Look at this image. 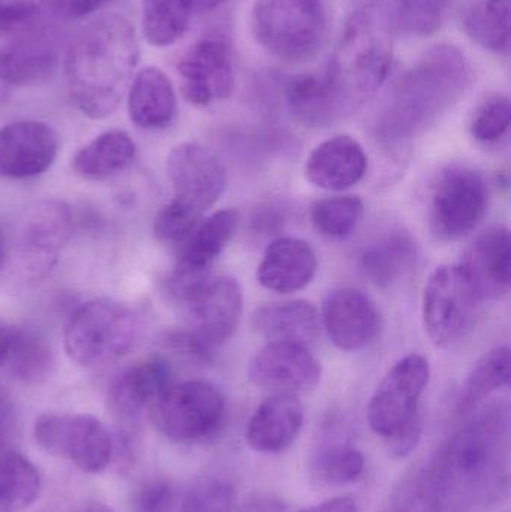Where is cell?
I'll use <instances>...</instances> for the list:
<instances>
[{
    "label": "cell",
    "instance_id": "cell-42",
    "mask_svg": "<svg viewBox=\"0 0 511 512\" xmlns=\"http://www.w3.org/2000/svg\"><path fill=\"white\" fill-rule=\"evenodd\" d=\"M41 8L35 0H0V36L17 38L39 24Z\"/></svg>",
    "mask_w": 511,
    "mask_h": 512
},
{
    "label": "cell",
    "instance_id": "cell-2",
    "mask_svg": "<svg viewBox=\"0 0 511 512\" xmlns=\"http://www.w3.org/2000/svg\"><path fill=\"white\" fill-rule=\"evenodd\" d=\"M470 83V68L455 45H435L393 84L377 119L384 143L410 141L434 126Z\"/></svg>",
    "mask_w": 511,
    "mask_h": 512
},
{
    "label": "cell",
    "instance_id": "cell-44",
    "mask_svg": "<svg viewBox=\"0 0 511 512\" xmlns=\"http://www.w3.org/2000/svg\"><path fill=\"white\" fill-rule=\"evenodd\" d=\"M420 436H422V418L405 427L404 430L387 439L389 451L395 457H407L413 453L414 448L419 444Z\"/></svg>",
    "mask_w": 511,
    "mask_h": 512
},
{
    "label": "cell",
    "instance_id": "cell-7",
    "mask_svg": "<svg viewBox=\"0 0 511 512\" xmlns=\"http://www.w3.org/2000/svg\"><path fill=\"white\" fill-rule=\"evenodd\" d=\"M488 185L479 171L468 165L444 168L431 191L429 228L440 242H456L470 234L488 209Z\"/></svg>",
    "mask_w": 511,
    "mask_h": 512
},
{
    "label": "cell",
    "instance_id": "cell-33",
    "mask_svg": "<svg viewBox=\"0 0 511 512\" xmlns=\"http://www.w3.org/2000/svg\"><path fill=\"white\" fill-rule=\"evenodd\" d=\"M498 424V415L491 414L456 436L450 445V463L458 474L477 475L485 471L494 456Z\"/></svg>",
    "mask_w": 511,
    "mask_h": 512
},
{
    "label": "cell",
    "instance_id": "cell-40",
    "mask_svg": "<svg viewBox=\"0 0 511 512\" xmlns=\"http://www.w3.org/2000/svg\"><path fill=\"white\" fill-rule=\"evenodd\" d=\"M511 104L509 96L495 95L486 99L476 110L470 123L474 140L483 144L500 143L509 134Z\"/></svg>",
    "mask_w": 511,
    "mask_h": 512
},
{
    "label": "cell",
    "instance_id": "cell-28",
    "mask_svg": "<svg viewBox=\"0 0 511 512\" xmlns=\"http://www.w3.org/2000/svg\"><path fill=\"white\" fill-rule=\"evenodd\" d=\"M417 261V243L404 230L384 234L363 249L360 270L377 286H390L407 276Z\"/></svg>",
    "mask_w": 511,
    "mask_h": 512
},
{
    "label": "cell",
    "instance_id": "cell-52",
    "mask_svg": "<svg viewBox=\"0 0 511 512\" xmlns=\"http://www.w3.org/2000/svg\"><path fill=\"white\" fill-rule=\"evenodd\" d=\"M3 261H5V240L0 233V270H2Z\"/></svg>",
    "mask_w": 511,
    "mask_h": 512
},
{
    "label": "cell",
    "instance_id": "cell-18",
    "mask_svg": "<svg viewBox=\"0 0 511 512\" xmlns=\"http://www.w3.org/2000/svg\"><path fill=\"white\" fill-rule=\"evenodd\" d=\"M171 367L161 357L147 358L120 370L108 385V409L123 421H137L152 411L170 387Z\"/></svg>",
    "mask_w": 511,
    "mask_h": 512
},
{
    "label": "cell",
    "instance_id": "cell-39",
    "mask_svg": "<svg viewBox=\"0 0 511 512\" xmlns=\"http://www.w3.org/2000/svg\"><path fill=\"white\" fill-rule=\"evenodd\" d=\"M201 218L203 213L173 200L162 207L156 215L153 221V234L162 245L182 246L203 221Z\"/></svg>",
    "mask_w": 511,
    "mask_h": 512
},
{
    "label": "cell",
    "instance_id": "cell-12",
    "mask_svg": "<svg viewBox=\"0 0 511 512\" xmlns=\"http://www.w3.org/2000/svg\"><path fill=\"white\" fill-rule=\"evenodd\" d=\"M192 319L191 333L209 349L224 345L239 327L243 294L233 277H206L176 295Z\"/></svg>",
    "mask_w": 511,
    "mask_h": 512
},
{
    "label": "cell",
    "instance_id": "cell-22",
    "mask_svg": "<svg viewBox=\"0 0 511 512\" xmlns=\"http://www.w3.org/2000/svg\"><path fill=\"white\" fill-rule=\"evenodd\" d=\"M317 267V255L309 243L281 237L267 246L257 268V280L269 291L291 294L312 282Z\"/></svg>",
    "mask_w": 511,
    "mask_h": 512
},
{
    "label": "cell",
    "instance_id": "cell-15",
    "mask_svg": "<svg viewBox=\"0 0 511 512\" xmlns=\"http://www.w3.org/2000/svg\"><path fill=\"white\" fill-rule=\"evenodd\" d=\"M167 173L173 185L174 200L197 212L215 206L227 186L224 165L197 143H183L171 150Z\"/></svg>",
    "mask_w": 511,
    "mask_h": 512
},
{
    "label": "cell",
    "instance_id": "cell-46",
    "mask_svg": "<svg viewBox=\"0 0 511 512\" xmlns=\"http://www.w3.org/2000/svg\"><path fill=\"white\" fill-rule=\"evenodd\" d=\"M300 512H359L354 499L347 496H339V498L329 499V501L321 502L318 505L305 508Z\"/></svg>",
    "mask_w": 511,
    "mask_h": 512
},
{
    "label": "cell",
    "instance_id": "cell-51",
    "mask_svg": "<svg viewBox=\"0 0 511 512\" xmlns=\"http://www.w3.org/2000/svg\"><path fill=\"white\" fill-rule=\"evenodd\" d=\"M6 418H8V414H6L5 400H3L2 393H0V438L5 432Z\"/></svg>",
    "mask_w": 511,
    "mask_h": 512
},
{
    "label": "cell",
    "instance_id": "cell-23",
    "mask_svg": "<svg viewBox=\"0 0 511 512\" xmlns=\"http://www.w3.org/2000/svg\"><path fill=\"white\" fill-rule=\"evenodd\" d=\"M239 225L234 210H219L204 219L180 246L179 259L171 279L188 282L210 276V267L233 239Z\"/></svg>",
    "mask_w": 511,
    "mask_h": 512
},
{
    "label": "cell",
    "instance_id": "cell-8",
    "mask_svg": "<svg viewBox=\"0 0 511 512\" xmlns=\"http://www.w3.org/2000/svg\"><path fill=\"white\" fill-rule=\"evenodd\" d=\"M225 399L204 381L171 384L152 409L159 430L171 441L195 444L212 438L224 423Z\"/></svg>",
    "mask_w": 511,
    "mask_h": 512
},
{
    "label": "cell",
    "instance_id": "cell-16",
    "mask_svg": "<svg viewBox=\"0 0 511 512\" xmlns=\"http://www.w3.org/2000/svg\"><path fill=\"white\" fill-rule=\"evenodd\" d=\"M321 328L330 342L344 352L368 348L381 330L375 304L354 288L335 289L327 295L321 310Z\"/></svg>",
    "mask_w": 511,
    "mask_h": 512
},
{
    "label": "cell",
    "instance_id": "cell-48",
    "mask_svg": "<svg viewBox=\"0 0 511 512\" xmlns=\"http://www.w3.org/2000/svg\"><path fill=\"white\" fill-rule=\"evenodd\" d=\"M11 328L0 322V366H5L8 355L9 340H11Z\"/></svg>",
    "mask_w": 511,
    "mask_h": 512
},
{
    "label": "cell",
    "instance_id": "cell-1",
    "mask_svg": "<svg viewBox=\"0 0 511 512\" xmlns=\"http://www.w3.org/2000/svg\"><path fill=\"white\" fill-rule=\"evenodd\" d=\"M140 57L132 24L122 15H102L69 47L66 83L75 107L90 119H105L128 93Z\"/></svg>",
    "mask_w": 511,
    "mask_h": 512
},
{
    "label": "cell",
    "instance_id": "cell-31",
    "mask_svg": "<svg viewBox=\"0 0 511 512\" xmlns=\"http://www.w3.org/2000/svg\"><path fill=\"white\" fill-rule=\"evenodd\" d=\"M41 492V474L17 451L0 456V512L27 510Z\"/></svg>",
    "mask_w": 511,
    "mask_h": 512
},
{
    "label": "cell",
    "instance_id": "cell-43",
    "mask_svg": "<svg viewBox=\"0 0 511 512\" xmlns=\"http://www.w3.org/2000/svg\"><path fill=\"white\" fill-rule=\"evenodd\" d=\"M176 493L170 480L162 477L149 478L134 492L131 512H174Z\"/></svg>",
    "mask_w": 511,
    "mask_h": 512
},
{
    "label": "cell",
    "instance_id": "cell-35",
    "mask_svg": "<svg viewBox=\"0 0 511 512\" xmlns=\"http://www.w3.org/2000/svg\"><path fill=\"white\" fill-rule=\"evenodd\" d=\"M50 346L39 334L23 328H11L5 366L12 376L29 384L44 381L51 370Z\"/></svg>",
    "mask_w": 511,
    "mask_h": 512
},
{
    "label": "cell",
    "instance_id": "cell-17",
    "mask_svg": "<svg viewBox=\"0 0 511 512\" xmlns=\"http://www.w3.org/2000/svg\"><path fill=\"white\" fill-rule=\"evenodd\" d=\"M59 140L51 126L36 120L0 129V176L26 180L41 176L56 161Z\"/></svg>",
    "mask_w": 511,
    "mask_h": 512
},
{
    "label": "cell",
    "instance_id": "cell-11",
    "mask_svg": "<svg viewBox=\"0 0 511 512\" xmlns=\"http://www.w3.org/2000/svg\"><path fill=\"white\" fill-rule=\"evenodd\" d=\"M71 209L60 201H41L24 213L17 228L18 264L30 277H44L53 270L60 252L72 236Z\"/></svg>",
    "mask_w": 511,
    "mask_h": 512
},
{
    "label": "cell",
    "instance_id": "cell-30",
    "mask_svg": "<svg viewBox=\"0 0 511 512\" xmlns=\"http://www.w3.org/2000/svg\"><path fill=\"white\" fill-rule=\"evenodd\" d=\"M510 349L498 346L486 352L468 373L458 397V409L468 414L486 397L510 384Z\"/></svg>",
    "mask_w": 511,
    "mask_h": 512
},
{
    "label": "cell",
    "instance_id": "cell-13",
    "mask_svg": "<svg viewBox=\"0 0 511 512\" xmlns=\"http://www.w3.org/2000/svg\"><path fill=\"white\" fill-rule=\"evenodd\" d=\"M186 101L204 108L230 98L234 90L233 51L222 35H207L195 42L177 65Z\"/></svg>",
    "mask_w": 511,
    "mask_h": 512
},
{
    "label": "cell",
    "instance_id": "cell-37",
    "mask_svg": "<svg viewBox=\"0 0 511 512\" xmlns=\"http://www.w3.org/2000/svg\"><path fill=\"white\" fill-rule=\"evenodd\" d=\"M452 0H396V21L408 35L432 36L446 20Z\"/></svg>",
    "mask_w": 511,
    "mask_h": 512
},
{
    "label": "cell",
    "instance_id": "cell-24",
    "mask_svg": "<svg viewBox=\"0 0 511 512\" xmlns=\"http://www.w3.org/2000/svg\"><path fill=\"white\" fill-rule=\"evenodd\" d=\"M305 412L291 394H273L258 406L246 427V444L263 454L287 450L302 430Z\"/></svg>",
    "mask_w": 511,
    "mask_h": 512
},
{
    "label": "cell",
    "instance_id": "cell-38",
    "mask_svg": "<svg viewBox=\"0 0 511 512\" xmlns=\"http://www.w3.org/2000/svg\"><path fill=\"white\" fill-rule=\"evenodd\" d=\"M321 480L333 486L354 483L365 471V459L356 448L348 445H332L321 451L315 463Z\"/></svg>",
    "mask_w": 511,
    "mask_h": 512
},
{
    "label": "cell",
    "instance_id": "cell-29",
    "mask_svg": "<svg viewBox=\"0 0 511 512\" xmlns=\"http://www.w3.org/2000/svg\"><path fill=\"white\" fill-rule=\"evenodd\" d=\"M137 146L126 132L113 129L98 135L72 159V168L87 180H105L131 167Z\"/></svg>",
    "mask_w": 511,
    "mask_h": 512
},
{
    "label": "cell",
    "instance_id": "cell-27",
    "mask_svg": "<svg viewBox=\"0 0 511 512\" xmlns=\"http://www.w3.org/2000/svg\"><path fill=\"white\" fill-rule=\"evenodd\" d=\"M285 98L294 119L308 128H326L347 113L326 71L297 75L287 84Z\"/></svg>",
    "mask_w": 511,
    "mask_h": 512
},
{
    "label": "cell",
    "instance_id": "cell-47",
    "mask_svg": "<svg viewBox=\"0 0 511 512\" xmlns=\"http://www.w3.org/2000/svg\"><path fill=\"white\" fill-rule=\"evenodd\" d=\"M242 512H288L284 502L272 496H258L243 505Z\"/></svg>",
    "mask_w": 511,
    "mask_h": 512
},
{
    "label": "cell",
    "instance_id": "cell-3",
    "mask_svg": "<svg viewBox=\"0 0 511 512\" xmlns=\"http://www.w3.org/2000/svg\"><path fill=\"white\" fill-rule=\"evenodd\" d=\"M393 45L383 14L366 6L345 24L335 56L326 68L347 111L378 92L389 77Z\"/></svg>",
    "mask_w": 511,
    "mask_h": 512
},
{
    "label": "cell",
    "instance_id": "cell-4",
    "mask_svg": "<svg viewBox=\"0 0 511 512\" xmlns=\"http://www.w3.org/2000/svg\"><path fill=\"white\" fill-rule=\"evenodd\" d=\"M141 321L132 307L110 298L87 301L65 325V351L78 366L113 363L137 348Z\"/></svg>",
    "mask_w": 511,
    "mask_h": 512
},
{
    "label": "cell",
    "instance_id": "cell-5",
    "mask_svg": "<svg viewBox=\"0 0 511 512\" xmlns=\"http://www.w3.org/2000/svg\"><path fill=\"white\" fill-rule=\"evenodd\" d=\"M252 29L258 44L276 59L308 62L326 41V6L323 0H255Z\"/></svg>",
    "mask_w": 511,
    "mask_h": 512
},
{
    "label": "cell",
    "instance_id": "cell-10",
    "mask_svg": "<svg viewBox=\"0 0 511 512\" xmlns=\"http://www.w3.org/2000/svg\"><path fill=\"white\" fill-rule=\"evenodd\" d=\"M431 378V366L422 355L399 360L384 376L368 406L371 429L390 439L419 420V405Z\"/></svg>",
    "mask_w": 511,
    "mask_h": 512
},
{
    "label": "cell",
    "instance_id": "cell-49",
    "mask_svg": "<svg viewBox=\"0 0 511 512\" xmlns=\"http://www.w3.org/2000/svg\"><path fill=\"white\" fill-rule=\"evenodd\" d=\"M75 512H116L113 508L108 505L102 504V502H87V504L81 505Z\"/></svg>",
    "mask_w": 511,
    "mask_h": 512
},
{
    "label": "cell",
    "instance_id": "cell-21",
    "mask_svg": "<svg viewBox=\"0 0 511 512\" xmlns=\"http://www.w3.org/2000/svg\"><path fill=\"white\" fill-rule=\"evenodd\" d=\"M368 156L359 141L338 135L323 141L306 159L305 176L324 191L341 192L353 188L365 177Z\"/></svg>",
    "mask_w": 511,
    "mask_h": 512
},
{
    "label": "cell",
    "instance_id": "cell-41",
    "mask_svg": "<svg viewBox=\"0 0 511 512\" xmlns=\"http://www.w3.org/2000/svg\"><path fill=\"white\" fill-rule=\"evenodd\" d=\"M234 501V489L228 481L203 478L183 496L179 512H233Z\"/></svg>",
    "mask_w": 511,
    "mask_h": 512
},
{
    "label": "cell",
    "instance_id": "cell-20",
    "mask_svg": "<svg viewBox=\"0 0 511 512\" xmlns=\"http://www.w3.org/2000/svg\"><path fill=\"white\" fill-rule=\"evenodd\" d=\"M461 267L482 300H503L511 289V237L509 228L492 227L476 237L465 252Z\"/></svg>",
    "mask_w": 511,
    "mask_h": 512
},
{
    "label": "cell",
    "instance_id": "cell-50",
    "mask_svg": "<svg viewBox=\"0 0 511 512\" xmlns=\"http://www.w3.org/2000/svg\"><path fill=\"white\" fill-rule=\"evenodd\" d=\"M192 2H194V9L206 12L218 8L225 0H192Z\"/></svg>",
    "mask_w": 511,
    "mask_h": 512
},
{
    "label": "cell",
    "instance_id": "cell-25",
    "mask_svg": "<svg viewBox=\"0 0 511 512\" xmlns=\"http://www.w3.org/2000/svg\"><path fill=\"white\" fill-rule=\"evenodd\" d=\"M128 113L132 123L146 131H159L173 123L177 98L164 71L147 66L132 78L128 89Z\"/></svg>",
    "mask_w": 511,
    "mask_h": 512
},
{
    "label": "cell",
    "instance_id": "cell-32",
    "mask_svg": "<svg viewBox=\"0 0 511 512\" xmlns=\"http://www.w3.org/2000/svg\"><path fill=\"white\" fill-rule=\"evenodd\" d=\"M511 0H480L467 12L465 30L476 44L491 53L510 51Z\"/></svg>",
    "mask_w": 511,
    "mask_h": 512
},
{
    "label": "cell",
    "instance_id": "cell-36",
    "mask_svg": "<svg viewBox=\"0 0 511 512\" xmlns=\"http://www.w3.org/2000/svg\"><path fill=\"white\" fill-rule=\"evenodd\" d=\"M363 210V201L356 195L324 198L312 206V225L321 236L345 239L362 221Z\"/></svg>",
    "mask_w": 511,
    "mask_h": 512
},
{
    "label": "cell",
    "instance_id": "cell-9",
    "mask_svg": "<svg viewBox=\"0 0 511 512\" xmlns=\"http://www.w3.org/2000/svg\"><path fill=\"white\" fill-rule=\"evenodd\" d=\"M36 444L68 460L84 474H101L114 456V441L102 421L87 414H45L33 427Z\"/></svg>",
    "mask_w": 511,
    "mask_h": 512
},
{
    "label": "cell",
    "instance_id": "cell-19",
    "mask_svg": "<svg viewBox=\"0 0 511 512\" xmlns=\"http://www.w3.org/2000/svg\"><path fill=\"white\" fill-rule=\"evenodd\" d=\"M60 42L53 30L35 29L12 38L0 50V83L30 86L47 80L59 65Z\"/></svg>",
    "mask_w": 511,
    "mask_h": 512
},
{
    "label": "cell",
    "instance_id": "cell-6",
    "mask_svg": "<svg viewBox=\"0 0 511 512\" xmlns=\"http://www.w3.org/2000/svg\"><path fill=\"white\" fill-rule=\"evenodd\" d=\"M482 297L461 264L441 265L423 292V325L438 348L458 343L473 327Z\"/></svg>",
    "mask_w": 511,
    "mask_h": 512
},
{
    "label": "cell",
    "instance_id": "cell-26",
    "mask_svg": "<svg viewBox=\"0 0 511 512\" xmlns=\"http://www.w3.org/2000/svg\"><path fill=\"white\" fill-rule=\"evenodd\" d=\"M252 327L267 342L312 345L320 336V312L305 300L269 304L255 310Z\"/></svg>",
    "mask_w": 511,
    "mask_h": 512
},
{
    "label": "cell",
    "instance_id": "cell-34",
    "mask_svg": "<svg viewBox=\"0 0 511 512\" xmlns=\"http://www.w3.org/2000/svg\"><path fill=\"white\" fill-rule=\"evenodd\" d=\"M143 33L149 44L170 47L183 38L191 21L192 0H141Z\"/></svg>",
    "mask_w": 511,
    "mask_h": 512
},
{
    "label": "cell",
    "instance_id": "cell-45",
    "mask_svg": "<svg viewBox=\"0 0 511 512\" xmlns=\"http://www.w3.org/2000/svg\"><path fill=\"white\" fill-rule=\"evenodd\" d=\"M113 0H54L57 11L65 18L80 20L95 14L99 9L110 5Z\"/></svg>",
    "mask_w": 511,
    "mask_h": 512
},
{
    "label": "cell",
    "instance_id": "cell-14",
    "mask_svg": "<svg viewBox=\"0 0 511 512\" xmlns=\"http://www.w3.org/2000/svg\"><path fill=\"white\" fill-rule=\"evenodd\" d=\"M248 378L260 390L296 396L317 387L321 366L308 346L267 342L249 361Z\"/></svg>",
    "mask_w": 511,
    "mask_h": 512
}]
</instances>
